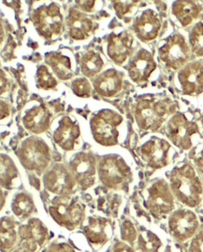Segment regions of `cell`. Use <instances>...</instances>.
<instances>
[{"mask_svg":"<svg viewBox=\"0 0 203 252\" xmlns=\"http://www.w3.org/2000/svg\"><path fill=\"white\" fill-rule=\"evenodd\" d=\"M170 187L174 197L185 206L195 208L202 203L203 183L191 165L175 167L170 175Z\"/></svg>","mask_w":203,"mask_h":252,"instance_id":"cell-1","label":"cell"},{"mask_svg":"<svg viewBox=\"0 0 203 252\" xmlns=\"http://www.w3.org/2000/svg\"><path fill=\"white\" fill-rule=\"evenodd\" d=\"M49 214L59 226L73 231L84 221L86 207L77 198L58 196L49 205Z\"/></svg>","mask_w":203,"mask_h":252,"instance_id":"cell-2","label":"cell"},{"mask_svg":"<svg viewBox=\"0 0 203 252\" xmlns=\"http://www.w3.org/2000/svg\"><path fill=\"white\" fill-rule=\"evenodd\" d=\"M174 111L172 102L169 100L145 98L141 100L136 107V121L142 129L155 131Z\"/></svg>","mask_w":203,"mask_h":252,"instance_id":"cell-3","label":"cell"},{"mask_svg":"<svg viewBox=\"0 0 203 252\" xmlns=\"http://www.w3.org/2000/svg\"><path fill=\"white\" fill-rule=\"evenodd\" d=\"M17 157L25 169L41 174L50 164L51 150L41 139L29 138L20 146Z\"/></svg>","mask_w":203,"mask_h":252,"instance_id":"cell-4","label":"cell"},{"mask_svg":"<svg viewBox=\"0 0 203 252\" xmlns=\"http://www.w3.org/2000/svg\"><path fill=\"white\" fill-rule=\"evenodd\" d=\"M130 168L119 155H107L98 163V176L101 183L111 189H117L130 178Z\"/></svg>","mask_w":203,"mask_h":252,"instance_id":"cell-5","label":"cell"},{"mask_svg":"<svg viewBox=\"0 0 203 252\" xmlns=\"http://www.w3.org/2000/svg\"><path fill=\"white\" fill-rule=\"evenodd\" d=\"M145 204L155 219H162L174 211V195L165 180L158 179L150 185L146 189Z\"/></svg>","mask_w":203,"mask_h":252,"instance_id":"cell-6","label":"cell"},{"mask_svg":"<svg viewBox=\"0 0 203 252\" xmlns=\"http://www.w3.org/2000/svg\"><path fill=\"white\" fill-rule=\"evenodd\" d=\"M123 118L113 110H102L91 120L95 140L101 146H116L118 143V126Z\"/></svg>","mask_w":203,"mask_h":252,"instance_id":"cell-7","label":"cell"},{"mask_svg":"<svg viewBox=\"0 0 203 252\" xmlns=\"http://www.w3.org/2000/svg\"><path fill=\"white\" fill-rule=\"evenodd\" d=\"M200 220L197 215L188 209H178L169 218V232L178 242H187L200 232Z\"/></svg>","mask_w":203,"mask_h":252,"instance_id":"cell-8","label":"cell"},{"mask_svg":"<svg viewBox=\"0 0 203 252\" xmlns=\"http://www.w3.org/2000/svg\"><path fill=\"white\" fill-rule=\"evenodd\" d=\"M33 22L41 36L51 39L61 33L63 28V15L57 4L43 5L34 11Z\"/></svg>","mask_w":203,"mask_h":252,"instance_id":"cell-9","label":"cell"},{"mask_svg":"<svg viewBox=\"0 0 203 252\" xmlns=\"http://www.w3.org/2000/svg\"><path fill=\"white\" fill-rule=\"evenodd\" d=\"M159 58L167 67L178 69L188 61L190 49L182 35L174 34L159 48Z\"/></svg>","mask_w":203,"mask_h":252,"instance_id":"cell-10","label":"cell"},{"mask_svg":"<svg viewBox=\"0 0 203 252\" xmlns=\"http://www.w3.org/2000/svg\"><path fill=\"white\" fill-rule=\"evenodd\" d=\"M198 132V126L184 115L174 116L167 126V133L174 145L184 150L193 146L194 135Z\"/></svg>","mask_w":203,"mask_h":252,"instance_id":"cell-11","label":"cell"},{"mask_svg":"<svg viewBox=\"0 0 203 252\" xmlns=\"http://www.w3.org/2000/svg\"><path fill=\"white\" fill-rule=\"evenodd\" d=\"M69 171L81 189H87L96 181V158L88 153H78L69 161Z\"/></svg>","mask_w":203,"mask_h":252,"instance_id":"cell-12","label":"cell"},{"mask_svg":"<svg viewBox=\"0 0 203 252\" xmlns=\"http://www.w3.org/2000/svg\"><path fill=\"white\" fill-rule=\"evenodd\" d=\"M46 189L58 196H69L76 187V181L65 165H54L43 177Z\"/></svg>","mask_w":203,"mask_h":252,"instance_id":"cell-13","label":"cell"},{"mask_svg":"<svg viewBox=\"0 0 203 252\" xmlns=\"http://www.w3.org/2000/svg\"><path fill=\"white\" fill-rule=\"evenodd\" d=\"M171 145L163 139L152 138L140 148V155L146 165L154 170L169 164Z\"/></svg>","mask_w":203,"mask_h":252,"instance_id":"cell-14","label":"cell"},{"mask_svg":"<svg viewBox=\"0 0 203 252\" xmlns=\"http://www.w3.org/2000/svg\"><path fill=\"white\" fill-rule=\"evenodd\" d=\"M84 233L92 247L99 248L105 245L112 237L111 221L102 217H89L84 227Z\"/></svg>","mask_w":203,"mask_h":252,"instance_id":"cell-15","label":"cell"},{"mask_svg":"<svg viewBox=\"0 0 203 252\" xmlns=\"http://www.w3.org/2000/svg\"><path fill=\"white\" fill-rule=\"evenodd\" d=\"M178 80L185 95H199L203 92V61L186 65L179 73Z\"/></svg>","mask_w":203,"mask_h":252,"instance_id":"cell-16","label":"cell"},{"mask_svg":"<svg viewBox=\"0 0 203 252\" xmlns=\"http://www.w3.org/2000/svg\"><path fill=\"white\" fill-rule=\"evenodd\" d=\"M156 68L155 59L147 50L139 51L128 65V73L130 78L137 83L143 84L152 75Z\"/></svg>","mask_w":203,"mask_h":252,"instance_id":"cell-17","label":"cell"},{"mask_svg":"<svg viewBox=\"0 0 203 252\" xmlns=\"http://www.w3.org/2000/svg\"><path fill=\"white\" fill-rule=\"evenodd\" d=\"M18 233L21 242L29 244L36 249L46 243L50 234L47 227L39 219H31L28 223L21 225Z\"/></svg>","mask_w":203,"mask_h":252,"instance_id":"cell-18","label":"cell"},{"mask_svg":"<svg viewBox=\"0 0 203 252\" xmlns=\"http://www.w3.org/2000/svg\"><path fill=\"white\" fill-rule=\"evenodd\" d=\"M81 130L77 123L70 117H63L54 133V139L63 150L71 151L75 148L80 138Z\"/></svg>","mask_w":203,"mask_h":252,"instance_id":"cell-19","label":"cell"},{"mask_svg":"<svg viewBox=\"0 0 203 252\" xmlns=\"http://www.w3.org/2000/svg\"><path fill=\"white\" fill-rule=\"evenodd\" d=\"M133 38L128 32L112 34L109 37L108 55L117 64H123L133 48Z\"/></svg>","mask_w":203,"mask_h":252,"instance_id":"cell-20","label":"cell"},{"mask_svg":"<svg viewBox=\"0 0 203 252\" xmlns=\"http://www.w3.org/2000/svg\"><path fill=\"white\" fill-rule=\"evenodd\" d=\"M160 29V20L152 10H145L134 24L137 36L141 40L146 42L156 39Z\"/></svg>","mask_w":203,"mask_h":252,"instance_id":"cell-21","label":"cell"},{"mask_svg":"<svg viewBox=\"0 0 203 252\" xmlns=\"http://www.w3.org/2000/svg\"><path fill=\"white\" fill-rule=\"evenodd\" d=\"M93 85L99 95L113 97L122 88V77L116 69H108L95 78Z\"/></svg>","mask_w":203,"mask_h":252,"instance_id":"cell-22","label":"cell"},{"mask_svg":"<svg viewBox=\"0 0 203 252\" xmlns=\"http://www.w3.org/2000/svg\"><path fill=\"white\" fill-rule=\"evenodd\" d=\"M51 113L45 105L34 107L26 114L23 119L24 125L32 133L39 134L48 129L51 122Z\"/></svg>","mask_w":203,"mask_h":252,"instance_id":"cell-23","label":"cell"},{"mask_svg":"<svg viewBox=\"0 0 203 252\" xmlns=\"http://www.w3.org/2000/svg\"><path fill=\"white\" fill-rule=\"evenodd\" d=\"M69 35L72 39H86L93 30V22L89 17L77 10H71L67 18Z\"/></svg>","mask_w":203,"mask_h":252,"instance_id":"cell-24","label":"cell"},{"mask_svg":"<svg viewBox=\"0 0 203 252\" xmlns=\"http://www.w3.org/2000/svg\"><path fill=\"white\" fill-rule=\"evenodd\" d=\"M173 13L182 26H189L201 13L200 6L194 1H177L173 6Z\"/></svg>","mask_w":203,"mask_h":252,"instance_id":"cell-25","label":"cell"},{"mask_svg":"<svg viewBox=\"0 0 203 252\" xmlns=\"http://www.w3.org/2000/svg\"><path fill=\"white\" fill-rule=\"evenodd\" d=\"M46 61L58 77L68 80L73 76V68L69 58L61 53H50L46 56Z\"/></svg>","mask_w":203,"mask_h":252,"instance_id":"cell-26","label":"cell"},{"mask_svg":"<svg viewBox=\"0 0 203 252\" xmlns=\"http://www.w3.org/2000/svg\"><path fill=\"white\" fill-rule=\"evenodd\" d=\"M19 233L16 230V223L9 217L3 218L0 227V241L2 252H9L14 248Z\"/></svg>","mask_w":203,"mask_h":252,"instance_id":"cell-27","label":"cell"},{"mask_svg":"<svg viewBox=\"0 0 203 252\" xmlns=\"http://www.w3.org/2000/svg\"><path fill=\"white\" fill-rule=\"evenodd\" d=\"M35 210L32 197L26 192H19L13 197L11 202V211L19 220H27Z\"/></svg>","mask_w":203,"mask_h":252,"instance_id":"cell-28","label":"cell"},{"mask_svg":"<svg viewBox=\"0 0 203 252\" xmlns=\"http://www.w3.org/2000/svg\"><path fill=\"white\" fill-rule=\"evenodd\" d=\"M103 66V59L95 51H88L81 59V70L87 77H93L98 74Z\"/></svg>","mask_w":203,"mask_h":252,"instance_id":"cell-29","label":"cell"},{"mask_svg":"<svg viewBox=\"0 0 203 252\" xmlns=\"http://www.w3.org/2000/svg\"><path fill=\"white\" fill-rule=\"evenodd\" d=\"M18 171L9 156L1 155V185L10 189L16 186L18 181Z\"/></svg>","mask_w":203,"mask_h":252,"instance_id":"cell-30","label":"cell"},{"mask_svg":"<svg viewBox=\"0 0 203 252\" xmlns=\"http://www.w3.org/2000/svg\"><path fill=\"white\" fill-rule=\"evenodd\" d=\"M137 246L141 252H161L163 242L161 238L151 230H144L139 233Z\"/></svg>","mask_w":203,"mask_h":252,"instance_id":"cell-31","label":"cell"},{"mask_svg":"<svg viewBox=\"0 0 203 252\" xmlns=\"http://www.w3.org/2000/svg\"><path fill=\"white\" fill-rule=\"evenodd\" d=\"M190 44L194 54L203 58V23H198L190 32Z\"/></svg>","mask_w":203,"mask_h":252,"instance_id":"cell-32","label":"cell"},{"mask_svg":"<svg viewBox=\"0 0 203 252\" xmlns=\"http://www.w3.org/2000/svg\"><path fill=\"white\" fill-rule=\"evenodd\" d=\"M36 79H37V85L39 88L51 89V88H56L58 85L57 80L53 77V75L49 72L48 68L45 66H41L38 68Z\"/></svg>","mask_w":203,"mask_h":252,"instance_id":"cell-33","label":"cell"},{"mask_svg":"<svg viewBox=\"0 0 203 252\" xmlns=\"http://www.w3.org/2000/svg\"><path fill=\"white\" fill-rule=\"evenodd\" d=\"M139 233L135 225L130 220H124L121 225V238L124 242L134 243L138 240Z\"/></svg>","mask_w":203,"mask_h":252,"instance_id":"cell-34","label":"cell"},{"mask_svg":"<svg viewBox=\"0 0 203 252\" xmlns=\"http://www.w3.org/2000/svg\"><path fill=\"white\" fill-rule=\"evenodd\" d=\"M71 88L75 95L83 97H89L92 90L90 83L87 81V79H84V78L74 80L71 84Z\"/></svg>","mask_w":203,"mask_h":252,"instance_id":"cell-35","label":"cell"},{"mask_svg":"<svg viewBox=\"0 0 203 252\" xmlns=\"http://www.w3.org/2000/svg\"><path fill=\"white\" fill-rule=\"evenodd\" d=\"M138 3V1H116L115 2V9L116 13L119 15V17H123L129 13L132 8L135 6L134 4Z\"/></svg>","mask_w":203,"mask_h":252,"instance_id":"cell-36","label":"cell"},{"mask_svg":"<svg viewBox=\"0 0 203 252\" xmlns=\"http://www.w3.org/2000/svg\"><path fill=\"white\" fill-rule=\"evenodd\" d=\"M189 252H203V230H201L191 239Z\"/></svg>","mask_w":203,"mask_h":252,"instance_id":"cell-37","label":"cell"},{"mask_svg":"<svg viewBox=\"0 0 203 252\" xmlns=\"http://www.w3.org/2000/svg\"><path fill=\"white\" fill-rule=\"evenodd\" d=\"M47 252H75V251L68 243L57 241L49 246Z\"/></svg>","mask_w":203,"mask_h":252,"instance_id":"cell-38","label":"cell"},{"mask_svg":"<svg viewBox=\"0 0 203 252\" xmlns=\"http://www.w3.org/2000/svg\"><path fill=\"white\" fill-rule=\"evenodd\" d=\"M113 252H135L133 248L128 245L127 243L124 242H116L114 246Z\"/></svg>","mask_w":203,"mask_h":252,"instance_id":"cell-39","label":"cell"},{"mask_svg":"<svg viewBox=\"0 0 203 252\" xmlns=\"http://www.w3.org/2000/svg\"><path fill=\"white\" fill-rule=\"evenodd\" d=\"M38 249L30 246L29 244L21 242L17 248H15L12 252H36Z\"/></svg>","mask_w":203,"mask_h":252,"instance_id":"cell-40","label":"cell"},{"mask_svg":"<svg viewBox=\"0 0 203 252\" xmlns=\"http://www.w3.org/2000/svg\"><path fill=\"white\" fill-rule=\"evenodd\" d=\"M195 164L199 171V173L203 176V149L201 151V153L197 156L195 159Z\"/></svg>","mask_w":203,"mask_h":252,"instance_id":"cell-41","label":"cell"},{"mask_svg":"<svg viewBox=\"0 0 203 252\" xmlns=\"http://www.w3.org/2000/svg\"><path fill=\"white\" fill-rule=\"evenodd\" d=\"M83 3L86 5H82V7L87 11H91L95 5V1H83Z\"/></svg>","mask_w":203,"mask_h":252,"instance_id":"cell-42","label":"cell"}]
</instances>
